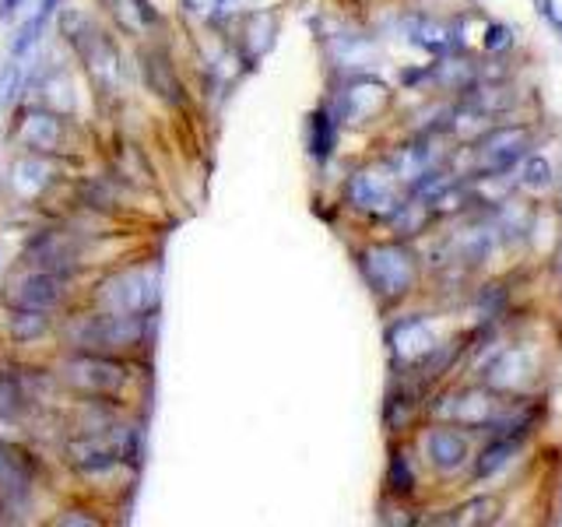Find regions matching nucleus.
<instances>
[{"label": "nucleus", "mask_w": 562, "mask_h": 527, "mask_svg": "<svg viewBox=\"0 0 562 527\" xmlns=\"http://www.w3.org/2000/svg\"><path fill=\"white\" fill-rule=\"evenodd\" d=\"M14 141L29 155L64 158L78 148V123L70 113L49 110V105H29L14 120Z\"/></svg>", "instance_id": "7"}, {"label": "nucleus", "mask_w": 562, "mask_h": 527, "mask_svg": "<svg viewBox=\"0 0 562 527\" xmlns=\"http://www.w3.org/2000/svg\"><path fill=\"white\" fill-rule=\"evenodd\" d=\"M0 509H4V496H0Z\"/></svg>", "instance_id": "31"}, {"label": "nucleus", "mask_w": 562, "mask_h": 527, "mask_svg": "<svg viewBox=\"0 0 562 527\" xmlns=\"http://www.w3.org/2000/svg\"><path fill=\"white\" fill-rule=\"evenodd\" d=\"M359 271L380 303H397L418 278V257L404 243H373L359 254Z\"/></svg>", "instance_id": "6"}, {"label": "nucleus", "mask_w": 562, "mask_h": 527, "mask_svg": "<svg viewBox=\"0 0 562 527\" xmlns=\"http://www.w3.org/2000/svg\"><path fill=\"white\" fill-rule=\"evenodd\" d=\"M436 345L439 341H436V334H432L426 316H408V321H401V324L391 327V351H394L397 362L418 366Z\"/></svg>", "instance_id": "14"}, {"label": "nucleus", "mask_w": 562, "mask_h": 527, "mask_svg": "<svg viewBox=\"0 0 562 527\" xmlns=\"http://www.w3.org/2000/svg\"><path fill=\"white\" fill-rule=\"evenodd\" d=\"M53 11H57V0H43L40 8H35V14L29 18V22L18 29L14 43H11V57H25V53L40 43V35L46 32V22L53 18Z\"/></svg>", "instance_id": "20"}, {"label": "nucleus", "mask_w": 562, "mask_h": 527, "mask_svg": "<svg viewBox=\"0 0 562 527\" xmlns=\"http://www.w3.org/2000/svg\"><path fill=\"white\" fill-rule=\"evenodd\" d=\"M496 509H499V503H496V500L468 503V506H464V514H471V517H464L461 524H492V520H496Z\"/></svg>", "instance_id": "27"}, {"label": "nucleus", "mask_w": 562, "mask_h": 527, "mask_svg": "<svg viewBox=\"0 0 562 527\" xmlns=\"http://www.w3.org/2000/svg\"><path fill=\"white\" fill-rule=\"evenodd\" d=\"M14 4H22V0H4V8H0V18H11L14 14Z\"/></svg>", "instance_id": "30"}, {"label": "nucleus", "mask_w": 562, "mask_h": 527, "mask_svg": "<svg viewBox=\"0 0 562 527\" xmlns=\"http://www.w3.org/2000/svg\"><path fill=\"white\" fill-rule=\"evenodd\" d=\"M527 190H544V187H552V166L544 162L541 155H535L531 162H527L524 169V180H520Z\"/></svg>", "instance_id": "25"}, {"label": "nucleus", "mask_w": 562, "mask_h": 527, "mask_svg": "<svg viewBox=\"0 0 562 527\" xmlns=\"http://www.w3.org/2000/svg\"><path fill=\"white\" fill-rule=\"evenodd\" d=\"M102 4H105V14L131 35H148L155 25H162V18L151 11L148 0H102Z\"/></svg>", "instance_id": "17"}, {"label": "nucleus", "mask_w": 562, "mask_h": 527, "mask_svg": "<svg viewBox=\"0 0 562 527\" xmlns=\"http://www.w3.org/2000/svg\"><path fill=\"white\" fill-rule=\"evenodd\" d=\"M60 391L75 394L78 401H105V404H127L134 394L137 369L134 359L102 356V351H64V359L53 369Z\"/></svg>", "instance_id": "2"}, {"label": "nucleus", "mask_w": 562, "mask_h": 527, "mask_svg": "<svg viewBox=\"0 0 562 527\" xmlns=\"http://www.w3.org/2000/svg\"><path fill=\"white\" fill-rule=\"evenodd\" d=\"M35 482V461L32 453H25L22 447L4 444L0 439V496L14 500V496H29Z\"/></svg>", "instance_id": "15"}, {"label": "nucleus", "mask_w": 562, "mask_h": 527, "mask_svg": "<svg viewBox=\"0 0 562 527\" xmlns=\"http://www.w3.org/2000/svg\"><path fill=\"white\" fill-rule=\"evenodd\" d=\"M386 489H391L394 496H401V500L415 492V468H412L408 457H404V450L391 453V468H386Z\"/></svg>", "instance_id": "23"}, {"label": "nucleus", "mask_w": 562, "mask_h": 527, "mask_svg": "<svg viewBox=\"0 0 562 527\" xmlns=\"http://www.w3.org/2000/svg\"><path fill=\"white\" fill-rule=\"evenodd\" d=\"M92 509H85V506H70V509H64V514H57L49 524L53 527H99L102 524V517H88Z\"/></svg>", "instance_id": "26"}, {"label": "nucleus", "mask_w": 562, "mask_h": 527, "mask_svg": "<svg viewBox=\"0 0 562 527\" xmlns=\"http://www.w3.org/2000/svg\"><path fill=\"white\" fill-rule=\"evenodd\" d=\"M60 32L64 40L75 49V57L81 60L85 75L92 78L99 96H116L123 85V60L120 49L113 46L110 35L102 32V25L92 14L85 11H64L60 14Z\"/></svg>", "instance_id": "4"}, {"label": "nucleus", "mask_w": 562, "mask_h": 527, "mask_svg": "<svg viewBox=\"0 0 562 527\" xmlns=\"http://www.w3.org/2000/svg\"><path fill=\"white\" fill-rule=\"evenodd\" d=\"M57 321L60 316H53V313H35V310H8V338L14 345H35V341H43L49 330H57Z\"/></svg>", "instance_id": "18"}, {"label": "nucleus", "mask_w": 562, "mask_h": 527, "mask_svg": "<svg viewBox=\"0 0 562 527\" xmlns=\"http://www.w3.org/2000/svg\"><path fill=\"white\" fill-rule=\"evenodd\" d=\"M140 70H145V81H148L155 99H162L166 105H183L187 102L180 70H176L172 57L162 46H148L145 53H140Z\"/></svg>", "instance_id": "12"}, {"label": "nucleus", "mask_w": 562, "mask_h": 527, "mask_svg": "<svg viewBox=\"0 0 562 527\" xmlns=\"http://www.w3.org/2000/svg\"><path fill=\"white\" fill-rule=\"evenodd\" d=\"M345 201L366 211V215H386L397 201V176L391 169H359L348 176V187H345Z\"/></svg>", "instance_id": "9"}, {"label": "nucleus", "mask_w": 562, "mask_h": 527, "mask_svg": "<svg viewBox=\"0 0 562 527\" xmlns=\"http://www.w3.org/2000/svg\"><path fill=\"white\" fill-rule=\"evenodd\" d=\"M75 299H78V278L35 268V264H18L4 278V285H0L4 310H35V313L64 316L70 313Z\"/></svg>", "instance_id": "5"}, {"label": "nucleus", "mask_w": 562, "mask_h": 527, "mask_svg": "<svg viewBox=\"0 0 562 527\" xmlns=\"http://www.w3.org/2000/svg\"><path fill=\"white\" fill-rule=\"evenodd\" d=\"M57 183V158H46V155H22L18 162L11 166V187L22 201L40 204L49 187Z\"/></svg>", "instance_id": "13"}, {"label": "nucleus", "mask_w": 562, "mask_h": 527, "mask_svg": "<svg viewBox=\"0 0 562 527\" xmlns=\"http://www.w3.org/2000/svg\"><path fill=\"white\" fill-rule=\"evenodd\" d=\"M391 105V88L376 78H356L345 85L338 99V113L345 123H373Z\"/></svg>", "instance_id": "11"}, {"label": "nucleus", "mask_w": 562, "mask_h": 527, "mask_svg": "<svg viewBox=\"0 0 562 527\" xmlns=\"http://www.w3.org/2000/svg\"><path fill=\"white\" fill-rule=\"evenodd\" d=\"M22 264H35V268L57 271L67 278H81V271L88 268V239L78 228H43V233L29 239Z\"/></svg>", "instance_id": "8"}, {"label": "nucleus", "mask_w": 562, "mask_h": 527, "mask_svg": "<svg viewBox=\"0 0 562 527\" xmlns=\"http://www.w3.org/2000/svg\"><path fill=\"white\" fill-rule=\"evenodd\" d=\"M520 450V439L517 436H499L496 444H488L479 461H474V479H492L499 468H506L509 461H514V453Z\"/></svg>", "instance_id": "19"}, {"label": "nucleus", "mask_w": 562, "mask_h": 527, "mask_svg": "<svg viewBox=\"0 0 562 527\" xmlns=\"http://www.w3.org/2000/svg\"><path fill=\"white\" fill-rule=\"evenodd\" d=\"M158 299H162V268L155 260L123 264L95 278V285L88 289V306L120 316H155Z\"/></svg>", "instance_id": "3"}, {"label": "nucleus", "mask_w": 562, "mask_h": 527, "mask_svg": "<svg viewBox=\"0 0 562 527\" xmlns=\"http://www.w3.org/2000/svg\"><path fill=\"white\" fill-rule=\"evenodd\" d=\"M527 148H531V131L527 127H496L474 141V166H479V172H506L520 162Z\"/></svg>", "instance_id": "10"}, {"label": "nucleus", "mask_w": 562, "mask_h": 527, "mask_svg": "<svg viewBox=\"0 0 562 527\" xmlns=\"http://www.w3.org/2000/svg\"><path fill=\"white\" fill-rule=\"evenodd\" d=\"M180 4H183L187 14L204 18V22H207V18H215V14L225 8V0H180Z\"/></svg>", "instance_id": "28"}, {"label": "nucleus", "mask_w": 562, "mask_h": 527, "mask_svg": "<svg viewBox=\"0 0 562 527\" xmlns=\"http://www.w3.org/2000/svg\"><path fill=\"white\" fill-rule=\"evenodd\" d=\"M22 85H25V64H22V57H11V64L0 70V110H8V105L18 99Z\"/></svg>", "instance_id": "24"}, {"label": "nucleus", "mask_w": 562, "mask_h": 527, "mask_svg": "<svg viewBox=\"0 0 562 527\" xmlns=\"http://www.w3.org/2000/svg\"><path fill=\"white\" fill-rule=\"evenodd\" d=\"M426 453L439 471H457L468 461V436L453 426H436L426 433Z\"/></svg>", "instance_id": "16"}, {"label": "nucleus", "mask_w": 562, "mask_h": 527, "mask_svg": "<svg viewBox=\"0 0 562 527\" xmlns=\"http://www.w3.org/2000/svg\"><path fill=\"white\" fill-rule=\"evenodd\" d=\"M334 137H338V120L327 110H316L310 116V152L316 158H327L334 152Z\"/></svg>", "instance_id": "21"}, {"label": "nucleus", "mask_w": 562, "mask_h": 527, "mask_svg": "<svg viewBox=\"0 0 562 527\" xmlns=\"http://www.w3.org/2000/svg\"><path fill=\"white\" fill-rule=\"evenodd\" d=\"M57 334L64 351H102V356L134 359L140 348H148L151 316H120L88 306L81 313H64Z\"/></svg>", "instance_id": "1"}, {"label": "nucleus", "mask_w": 562, "mask_h": 527, "mask_svg": "<svg viewBox=\"0 0 562 527\" xmlns=\"http://www.w3.org/2000/svg\"><path fill=\"white\" fill-rule=\"evenodd\" d=\"M0 520H4V509H0Z\"/></svg>", "instance_id": "32"}, {"label": "nucleus", "mask_w": 562, "mask_h": 527, "mask_svg": "<svg viewBox=\"0 0 562 527\" xmlns=\"http://www.w3.org/2000/svg\"><path fill=\"white\" fill-rule=\"evenodd\" d=\"M503 43H509V32H506V29H499V25H492V29H488L485 46H488V49H499Z\"/></svg>", "instance_id": "29"}, {"label": "nucleus", "mask_w": 562, "mask_h": 527, "mask_svg": "<svg viewBox=\"0 0 562 527\" xmlns=\"http://www.w3.org/2000/svg\"><path fill=\"white\" fill-rule=\"evenodd\" d=\"M408 32H412V43L426 46V49H432V53L450 49V29L429 22V18H415V22H408Z\"/></svg>", "instance_id": "22"}]
</instances>
